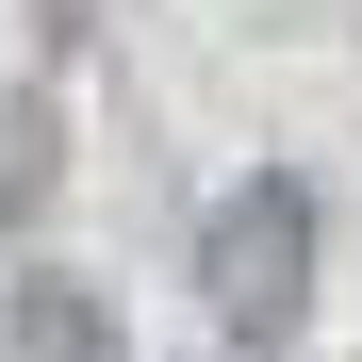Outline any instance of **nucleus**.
<instances>
[{
    "instance_id": "f257e3e1",
    "label": "nucleus",
    "mask_w": 362,
    "mask_h": 362,
    "mask_svg": "<svg viewBox=\"0 0 362 362\" xmlns=\"http://www.w3.org/2000/svg\"><path fill=\"white\" fill-rule=\"evenodd\" d=\"M198 280H214V313H230V329H296V296H313V198H296V181H247V198H214Z\"/></svg>"
}]
</instances>
